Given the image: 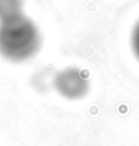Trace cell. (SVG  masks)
<instances>
[{"mask_svg": "<svg viewBox=\"0 0 139 146\" xmlns=\"http://www.w3.org/2000/svg\"><path fill=\"white\" fill-rule=\"evenodd\" d=\"M41 48V34L37 25L25 14L0 22V56L21 63L32 59Z\"/></svg>", "mask_w": 139, "mask_h": 146, "instance_id": "1", "label": "cell"}, {"mask_svg": "<svg viewBox=\"0 0 139 146\" xmlns=\"http://www.w3.org/2000/svg\"><path fill=\"white\" fill-rule=\"evenodd\" d=\"M89 78L78 67H67L55 76V88L59 94L68 100H79L89 92Z\"/></svg>", "mask_w": 139, "mask_h": 146, "instance_id": "2", "label": "cell"}, {"mask_svg": "<svg viewBox=\"0 0 139 146\" xmlns=\"http://www.w3.org/2000/svg\"><path fill=\"white\" fill-rule=\"evenodd\" d=\"M23 15V0H0V22Z\"/></svg>", "mask_w": 139, "mask_h": 146, "instance_id": "3", "label": "cell"}, {"mask_svg": "<svg viewBox=\"0 0 139 146\" xmlns=\"http://www.w3.org/2000/svg\"><path fill=\"white\" fill-rule=\"evenodd\" d=\"M131 48H132L135 57L139 60V21L134 26L132 34H131Z\"/></svg>", "mask_w": 139, "mask_h": 146, "instance_id": "4", "label": "cell"}]
</instances>
